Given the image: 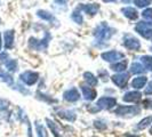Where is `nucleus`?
<instances>
[{
    "label": "nucleus",
    "mask_w": 152,
    "mask_h": 137,
    "mask_svg": "<svg viewBox=\"0 0 152 137\" xmlns=\"http://www.w3.org/2000/svg\"><path fill=\"white\" fill-rule=\"evenodd\" d=\"M94 126H95L97 129H105V128H107V123H104V122L101 121V120L94 121Z\"/></svg>",
    "instance_id": "2f4dec72"
},
{
    "label": "nucleus",
    "mask_w": 152,
    "mask_h": 137,
    "mask_svg": "<svg viewBox=\"0 0 152 137\" xmlns=\"http://www.w3.org/2000/svg\"><path fill=\"white\" fill-rule=\"evenodd\" d=\"M135 31L145 39H152V23L138 22L135 26Z\"/></svg>",
    "instance_id": "7ed1b4c3"
},
{
    "label": "nucleus",
    "mask_w": 152,
    "mask_h": 137,
    "mask_svg": "<svg viewBox=\"0 0 152 137\" xmlns=\"http://www.w3.org/2000/svg\"><path fill=\"white\" fill-rule=\"evenodd\" d=\"M134 1V4L136 5L137 7L140 8H144V7H148L149 5H151L152 0H133Z\"/></svg>",
    "instance_id": "cd10ccee"
},
{
    "label": "nucleus",
    "mask_w": 152,
    "mask_h": 137,
    "mask_svg": "<svg viewBox=\"0 0 152 137\" xmlns=\"http://www.w3.org/2000/svg\"><path fill=\"white\" fill-rule=\"evenodd\" d=\"M101 57L105 62H119L120 60H125V54L120 53L118 50H109V52H104L102 53Z\"/></svg>",
    "instance_id": "39448f33"
},
{
    "label": "nucleus",
    "mask_w": 152,
    "mask_h": 137,
    "mask_svg": "<svg viewBox=\"0 0 152 137\" xmlns=\"http://www.w3.org/2000/svg\"><path fill=\"white\" fill-rule=\"evenodd\" d=\"M80 10H84L86 14L91 16H94L97 12L99 10V4H88V5H83L79 8Z\"/></svg>",
    "instance_id": "ddd939ff"
},
{
    "label": "nucleus",
    "mask_w": 152,
    "mask_h": 137,
    "mask_svg": "<svg viewBox=\"0 0 152 137\" xmlns=\"http://www.w3.org/2000/svg\"><path fill=\"white\" fill-rule=\"evenodd\" d=\"M127 68V62L122 61V62H115L114 64L111 65V70L114 72H118V73H121L124 72Z\"/></svg>",
    "instance_id": "aec40b11"
},
{
    "label": "nucleus",
    "mask_w": 152,
    "mask_h": 137,
    "mask_svg": "<svg viewBox=\"0 0 152 137\" xmlns=\"http://www.w3.org/2000/svg\"><path fill=\"white\" fill-rule=\"evenodd\" d=\"M124 46L129 50H140L141 42L138 41V39L134 37H126L124 39Z\"/></svg>",
    "instance_id": "1a4fd4ad"
},
{
    "label": "nucleus",
    "mask_w": 152,
    "mask_h": 137,
    "mask_svg": "<svg viewBox=\"0 0 152 137\" xmlns=\"http://www.w3.org/2000/svg\"><path fill=\"white\" fill-rule=\"evenodd\" d=\"M148 82V78L145 76H141L134 78V80L132 81V86L135 88V89H142L145 85Z\"/></svg>",
    "instance_id": "dca6fc26"
},
{
    "label": "nucleus",
    "mask_w": 152,
    "mask_h": 137,
    "mask_svg": "<svg viewBox=\"0 0 152 137\" xmlns=\"http://www.w3.org/2000/svg\"><path fill=\"white\" fill-rule=\"evenodd\" d=\"M114 32H115L114 29L110 28L107 25V23L102 22L96 26V29L94 31V36H95V38H96L97 41L104 42V41H107L109 39L113 36Z\"/></svg>",
    "instance_id": "f257e3e1"
},
{
    "label": "nucleus",
    "mask_w": 152,
    "mask_h": 137,
    "mask_svg": "<svg viewBox=\"0 0 152 137\" xmlns=\"http://www.w3.org/2000/svg\"><path fill=\"white\" fill-rule=\"evenodd\" d=\"M128 79L129 77L127 73H118V74H114L111 77V80L115 86H118L119 88H125L127 84H128Z\"/></svg>",
    "instance_id": "6e6552de"
},
{
    "label": "nucleus",
    "mask_w": 152,
    "mask_h": 137,
    "mask_svg": "<svg viewBox=\"0 0 152 137\" xmlns=\"http://www.w3.org/2000/svg\"><path fill=\"white\" fill-rule=\"evenodd\" d=\"M63 98L65 99L66 102L73 103V102H77L78 99L80 98V95H79L78 89L73 87V88H70V89L64 91V94H63Z\"/></svg>",
    "instance_id": "9d476101"
},
{
    "label": "nucleus",
    "mask_w": 152,
    "mask_h": 137,
    "mask_svg": "<svg viewBox=\"0 0 152 137\" xmlns=\"http://www.w3.org/2000/svg\"><path fill=\"white\" fill-rule=\"evenodd\" d=\"M145 95H152V81H150L148 87L145 88Z\"/></svg>",
    "instance_id": "473e14b6"
},
{
    "label": "nucleus",
    "mask_w": 152,
    "mask_h": 137,
    "mask_svg": "<svg viewBox=\"0 0 152 137\" xmlns=\"http://www.w3.org/2000/svg\"><path fill=\"white\" fill-rule=\"evenodd\" d=\"M9 58H8V54L7 53H2V54H0V61L1 62H5L6 61H8Z\"/></svg>",
    "instance_id": "72a5a7b5"
},
{
    "label": "nucleus",
    "mask_w": 152,
    "mask_h": 137,
    "mask_svg": "<svg viewBox=\"0 0 152 137\" xmlns=\"http://www.w3.org/2000/svg\"><path fill=\"white\" fill-rule=\"evenodd\" d=\"M84 79H85V81L91 87H95V86H97L99 80H97V78L94 76L91 72H85Z\"/></svg>",
    "instance_id": "a211bd4d"
},
{
    "label": "nucleus",
    "mask_w": 152,
    "mask_h": 137,
    "mask_svg": "<svg viewBox=\"0 0 152 137\" xmlns=\"http://www.w3.org/2000/svg\"><path fill=\"white\" fill-rule=\"evenodd\" d=\"M130 1H133V0H122L124 4H128V2H130Z\"/></svg>",
    "instance_id": "4c0bfd02"
},
{
    "label": "nucleus",
    "mask_w": 152,
    "mask_h": 137,
    "mask_svg": "<svg viewBox=\"0 0 152 137\" xmlns=\"http://www.w3.org/2000/svg\"><path fill=\"white\" fill-rule=\"evenodd\" d=\"M141 112V110H140V107L137 106H130V105H119V106L117 107L115 110H114V114H117V115H136Z\"/></svg>",
    "instance_id": "20e7f679"
},
{
    "label": "nucleus",
    "mask_w": 152,
    "mask_h": 137,
    "mask_svg": "<svg viewBox=\"0 0 152 137\" xmlns=\"http://www.w3.org/2000/svg\"><path fill=\"white\" fill-rule=\"evenodd\" d=\"M81 90H83V94H84V97L87 101H94L97 97V93L93 87H88V86L83 85L81 86Z\"/></svg>",
    "instance_id": "9b49d317"
},
{
    "label": "nucleus",
    "mask_w": 152,
    "mask_h": 137,
    "mask_svg": "<svg viewBox=\"0 0 152 137\" xmlns=\"http://www.w3.org/2000/svg\"><path fill=\"white\" fill-rule=\"evenodd\" d=\"M4 39H5V48L10 49L14 46V30H7L4 33Z\"/></svg>",
    "instance_id": "4468645a"
},
{
    "label": "nucleus",
    "mask_w": 152,
    "mask_h": 137,
    "mask_svg": "<svg viewBox=\"0 0 152 137\" xmlns=\"http://www.w3.org/2000/svg\"><path fill=\"white\" fill-rule=\"evenodd\" d=\"M0 23H1V20H0Z\"/></svg>",
    "instance_id": "79ce46f5"
},
{
    "label": "nucleus",
    "mask_w": 152,
    "mask_h": 137,
    "mask_svg": "<svg viewBox=\"0 0 152 137\" xmlns=\"http://www.w3.org/2000/svg\"><path fill=\"white\" fill-rule=\"evenodd\" d=\"M150 107H151V109H152V101H151V102H150Z\"/></svg>",
    "instance_id": "a19ab883"
},
{
    "label": "nucleus",
    "mask_w": 152,
    "mask_h": 137,
    "mask_svg": "<svg viewBox=\"0 0 152 137\" xmlns=\"http://www.w3.org/2000/svg\"><path fill=\"white\" fill-rule=\"evenodd\" d=\"M49 40H50V34L48 32L45 33V38L38 39L36 38H30L29 39V47L33 50H37V52H42V50H46L47 47H48V44H49Z\"/></svg>",
    "instance_id": "f03ea898"
},
{
    "label": "nucleus",
    "mask_w": 152,
    "mask_h": 137,
    "mask_svg": "<svg viewBox=\"0 0 152 137\" xmlns=\"http://www.w3.org/2000/svg\"><path fill=\"white\" fill-rule=\"evenodd\" d=\"M55 1H56L58 5H64V4L66 2V0H55Z\"/></svg>",
    "instance_id": "f704fd0d"
},
{
    "label": "nucleus",
    "mask_w": 152,
    "mask_h": 137,
    "mask_svg": "<svg viewBox=\"0 0 152 137\" xmlns=\"http://www.w3.org/2000/svg\"><path fill=\"white\" fill-rule=\"evenodd\" d=\"M71 18L76 23H78V24H81V23L84 22V17H83V14H81L79 8L76 9V10H73V13L71 14Z\"/></svg>",
    "instance_id": "393cba45"
},
{
    "label": "nucleus",
    "mask_w": 152,
    "mask_h": 137,
    "mask_svg": "<svg viewBox=\"0 0 152 137\" xmlns=\"http://www.w3.org/2000/svg\"><path fill=\"white\" fill-rule=\"evenodd\" d=\"M142 16L146 20H151L152 21V8H146L145 10H143Z\"/></svg>",
    "instance_id": "c756f323"
},
{
    "label": "nucleus",
    "mask_w": 152,
    "mask_h": 137,
    "mask_svg": "<svg viewBox=\"0 0 152 137\" xmlns=\"http://www.w3.org/2000/svg\"><path fill=\"white\" fill-rule=\"evenodd\" d=\"M46 122H47V126L49 127V129L52 130L53 135L55 137H60V131H58V128L56 126V123L54 121H52L50 119H46Z\"/></svg>",
    "instance_id": "a878e982"
},
{
    "label": "nucleus",
    "mask_w": 152,
    "mask_h": 137,
    "mask_svg": "<svg viewBox=\"0 0 152 137\" xmlns=\"http://www.w3.org/2000/svg\"><path fill=\"white\" fill-rule=\"evenodd\" d=\"M36 129H37L38 137H45V129H44V127L38 121L36 122Z\"/></svg>",
    "instance_id": "c85d7f7f"
},
{
    "label": "nucleus",
    "mask_w": 152,
    "mask_h": 137,
    "mask_svg": "<svg viewBox=\"0 0 152 137\" xmlns=\"http://www.w3.org/2000/svg\"><path fill=\"white\" fill-rule=\"evenodd\" d=\"M20 79H21L25 85H28V86H33L34 84H37V81L39 80V74L37 72H33V71H25V72L21 73Z\"/></svg>",
    "instance_id": "423d86ee"
},
{
    "label": "nucleus",
    "mask_w": 152,
    "mask_h": 137,
    "mask_svg": "<svg viewBox=\"0 0 152 137\" xmlns=\"http://www.w3.org/2000/svg\"><path fill=\"white\" fill-rule=\"evenodd\" d=\"M142 98V94L140 91H128L124 95V102H128V103H134V102H138Z\"/></svg>",
    "instance_id": "f8f14e48"
},
{
    "label": "nucleus",
    "mask_w": 152,
    "mask_h": 137,
    "mask_svg": "<svg viewBox=\"0 0 152 137\" xmlns=\"http://www.w3.org/2000/svg\"><path fill=\"white\" fill-rule=\"evenodd\" d=\"M150 134L152 135V126H151V128H150Z\"/></svg>",
    "instance_id": "ea45409f"
},
{
    "label": "nucleus",
    "mask_w": 152,
    "mask_h": 137,
    "mask_svg": "<svg viewBox=\"0 0 152 137\" xmlns=\"http://www.w3.org/2000/svg\"><path fill=\"white\" fill-rule=\"evenodd\" d=\"M103 2H107V4H109V2H115L117 0H102Z\"/></svg>",
    "instance_id": "c9c22d12"
},
{
    "label": "nucleus",
    "mask_w": 152,
    "mask_h": 137,
    "mask_svg": "<svg viewBox=\"0 0 152 137\" xmlns=\"http://www.w3.org/2000/svg\"><path fill=\"white\" fill-rule=\"evenodd\" d=\"M8 106H9V102L6 101V99L0 98V111H5V110H7Z\"/></svg>",
    "instance_id": "7c9ffc66"
},
{
    "label": "nucleus",
    "mask_w": 152,
    "mask_h": 137,
    "mask_svg": "<svg viewBox=\"0 0 152 137\" xmlns=\"http://www.w3.org/2000/svg\"><path fill=\"white\" fill-rule=\"evenodd\" d=\"M150 125H152V115H149V117H145L143 118L141 121L137 123V129L143 130L145 128H148Z\"/></svg>",
    "instance_id": "412c9836"
},
{
    "label": "nucleus",
    "mask_w": 152,
    "mask_h": 137,
    "mask_svg": "<svg viewBox=\"0 0 152 137\" xmlns=\"http://www.w3.org/2000/svg\"><path fill=\"white\" fill-rule=\"evenodd\" d=\"M126 137H138L137 135H132V134H127L126 135Z\"/></svg>",
    "instance_id": "e433bc0d"
},
{
    "label": "nucleus",
    "mask_w": 152,
    "mask_h": 137,
    "mask_svg": "<svg viewBox=\"0 0 152 137\" xmlns=\"http://www.w3.org/2000/svg\"><path fill=\"white\" fill-rule=\"evenodd\" d=\"M130 72L133 74H140V73H143L144 72V66L140 63H133L130 65Z\"/></svg>",
    "instance_id": "5701e85b"
},
{
    "label": "nucleus",
    "mask_w": 152,
    "mask_h": 137,
    "mask_svg": "<svg viewBox=\"0 0 152 137\" xmlns=\"http://www.w3.org/2000/svg\"><path fill=\"white\" fill-rule=\"evenodd\" d=\"M37 16L40 17L41 20L44 21H48V22H55V17L52 13L47 12V10H44V9H40L37 12Z\"/></svg>",
    "instance_id": "f3484780"
},
{
    "label": "nucleus",
    "mask_w": 152,
    "mask_h": 137,
    "mask_svg": "<svg viewBox=\"0 0 152 137\" xmlns=\"http://www.w3.org/2000/svg\"><path fill=\"white\" fill-rule=\"evenodd\" d=\"M115 105H117V99L113 97H105V96L101 97L96 104V106L99 109H103V110H111Z\"/></svg>",
    "instance_id": "0eeeda50"
},
{
    "label": "nucleus",
    "mask_w": 152,
    "mask_h": 137,
    "mask_svg": "<svg viewBox=\"0 0 152 137\" xmlns=\"http://www.w3.org/2000/svg\"><path fill=\"white\" fill-rule=\"evenodd\" d=\"M122 14L126 16L128 20H132V21H135L138 18V13L135 8L133 7H125L121 9Z\"/></svg>",
    "instance_id": "2eb2a0df"
},
{
    "label": "nucleus",
    "mask_w": 152,
    "mask_h": 137,
    "mask_svg": "<svg viewBox=\"0 0 152 137\" xmlns=\"http://www.w3.org/2000/svg\"><path fill=\"white\" fill-rule=\"evenodd\" d=\"M5 66L9 72H15L17 70V61L16 60H8L5 62Z\"/></svg>",
    "instance_id": "bb28decb"
},
{
    "label": "nucleus",
    "mask_w": 152,
    "mask_h": 137,
    "mask_svg": "<svg viewBox=\"0 0 152 137\" xmlns=\"http://www.w3.org/2000/svg\"><path fill=\"white\" fill-rule=\"evenodd\" d=\"M141 62L143 63V66L145 68H148L149 71H152V56L144 55L141 57Z\"/></svg>",
    "instance_id": "b1692460"
},
{
    "label": "nucleus",
    "mask_w": 152,
    "mask_h": 137,
    "mask_svg": "<svg viewBox=\"0 0 152 137\" xmlns=\"http://www.w3.org/2000/svg\"><path fill=\"white\" fill-rule=\"evenodd\" d=\"M0 80L4 81V82H6V84H8V85H12L13 82H14L13 77L10 76L8 72L4 71V70H0Z\"/></svg>",
    "instance_id": "4be33fe9"
},
{
    "label": "nucleus",
    "mask_w": 152,
    "mask_h": 137,
    "mask_svg": "<svg viewBox=\"0 0 152 137\" xmlns=\"http://www.w3.org/2000/svg\"><path fill=\"white\" fill-rule=\"evenodd\" d=\"M58 117L60 118H63L68 121L73 122L76 120V113L73 111H69V110H64V111H60L58 112Z\"/></svg>",
    "instance_id": "6ab92c4d"
},
{
    "label": "nucleus",
    "mask_w": 152,
    "mask_h": 137,
    "mask_svg": "<svg viewBox=\"0 0 152 137\" xmlns=\"http://www.w3.org/2000/svg\"><path fill=\"white\" fill-rule=\"evenodd\" d=\"M1 46H2V40H1V33H0V50H1Z\"/></svg>",
    "instance_id": "58836bf2"
}]
</instances>
